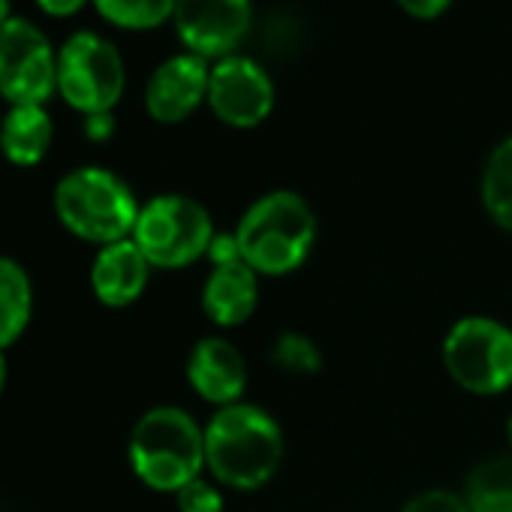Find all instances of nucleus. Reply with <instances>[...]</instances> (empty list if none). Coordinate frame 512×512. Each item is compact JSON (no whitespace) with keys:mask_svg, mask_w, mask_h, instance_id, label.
<instances>
[{"mask_svg":"<svg viewBox=\"0 0 512 512\" xmlns=\"http://www.w3.org/2000/svg\"><path fill=\"white\" fill-rule=\"evenodd\" d=\"M284 461V434L275 416L256 404L220 407L205 425V467L235 491L263 488Z\"/></svg>","mask_w":512,"mask_h":512,"instance_id":"obj_1","label":"nucleus"},{"mask_svg":"<svg viewBox=\"0 0 512 512\" xmlns=\"http://www.w3.org/2000/svg\"><path fill=\"white\" fill-rule=\"evenodd\" d=\"M241 260L269 278H284L305 266L317 244V214L305 196L272 190L256 199L235 226Z\"/></svg>","mask_w":512,"mask_h":512,"instance_id":"obj_2","label":"nucleus"},{"mask_svg":"<svg viewBox=\"0 0 512 512\" xmlns=\"http://www.w3.org/2000/svg\"><path fill=\"white\" fill-rule=\"evenodd\" d=\"M127 458L142 485L178 494L205 467V428L181 407H151L130 431Z\"/></svg>","mask_w":512,"mask_h":512,"instance_id":"obj_3","label":"nucleus"},{"mask_svg":"<svg viewBox=\"0 0 512 512\" xmlns=\"http://www.w3.org/2000/svg\"><path fill=\"white\" fill-rule=\"evenodd\" d=\"M52 202L64 229L100 247L130 238L142 208L133 190L115 172L100 166L67 172L58 181Z\"/></svg>","mask_w":512,"mask_h":512,"instance_id":"obj_4","label":"nucleus"},{"mask_svg":"<svg viewBox=\"0 0 512 512\" xmlns=\"http://www.w3.org/2000/svg\"><path fill=\"white\" fill-rule=\"evenodd\" d=\"M214 235L205 205L181 193H163L139 208L130 238L139 244L151 269H184L208 253Z\"/></svg>","mask_w":512,"mask_h":512,"instance_id":"obj_5","label":"nucleus"},{"mask_svg":"<svg viewBox=\"0 0 512 512\" xmlns=\"http://www.w3.org/2000/svg\"><path fill=\"white\" fill-rule=\"evenodd\" d=\"M443 365L470 395H500L512 386V329L491 317H464L443 338Z\"/></svg>","mask_w":512,"mask_h":512,"instance_id":"obj_6","label":"nucleus"},{"mask_svg":"<svg viewBox=\"0 0 512 512\" xmlns=\"http://www.w3.org/2000/svg\"><path fill=\"white\" fill-rule=\"evenodd\" d=\"M124 82L127 73L118 49L91 31L73 34L58 52V91L85 118L112 112Z\"/></svg>","mask_w":512,"mask_h":512,"instance_id":"obj_7","label":"nucleus"},{"mask_svg":"<svg viewBox=\"0 0 512 512\" xmlns=\"http://www.w3.org/2000/svg\"><path fill=\"white\" fill-rule=\"evenodd\" d=\"M58 91V55L46 34L13 16L0 28V97L10 106H43Z\"/></svg>","mask_w":512,"mask_h":512,"instance_id":"obj_8","label":"nucleus"},{"mask_svg":"<svg viewBox=\"0 0 512 512\" xmlns=\"http://www.w3.org/2000/svg\"><path fill=\"white\" fill-rule=\"evenodd\" d=\"M208 106L223 124L235 130L260 127L275 109V85L256 61L229 55L211 67Z\"/></svg>","mask_w":512,"mask_h":512,"instance_id":"obj_9","label":"nucleus"},{"mask_svg":"<svg viewBox=\"0 0 512 512\" xmlns=\"http://www.w3.org/2000/svg\"><path fill=\"white\" fill-rule=\"evenodd\" d=\"M250 0H175V31L190 55L229 58L250 31Z\"/></svg>","mask_w":512,"mask_h":512,"instance_id":"obj_10","label":"nucleus"},{"mask_svg":"<svg viewBox=\"0 0 512 512\" xmlns=\"http://www.w3.org/2000/svg\"><path fill=\"white\" fill-rule=\"evenodd\" d=\"M208 64L199 55H175L163 61L145 88V109L160 124H178L190 118L202 100H208Z\"/></svg>","mask_w":512,"mask_h":512,"instance_id":"obj_11","label":"nucleus"},{"mask_svg":"<svg viewBox=\"0 0 512 512\" xmlns=\"http://www.w3.org/2000/svg\"><path fill=\"white\" fill-rule=\"evenodd\" d=\"M187 383L208 404H238L247 389V365L241 350L223 338H202L187 356Z\"/></svg>","mask_w":512,"mask_h":512,"instance_id":"obj_12","label":"nucleus"},{"mask_svg":"<svg viewBox=\"0 0 512 512\" xmlns=\"http://www.w3.org/2000/svg\"><path fill=\"white\" fill-rule=\"evenodd\" d=\"M151 263L133 238L106 244L97 250L91 266V290L106 308L133 305L148 287Z\"/></svg>","mask_w":512,"mask_h":512,"instance_id":"obj_13","label":"nucleus"},{"mask_svg":"<svg viewBox=\"0 0 512 512\" xmlns=\"http://www.w3.org/2000/svg\"><path fill=\"white\" fill-rule=\"evenodd\" d=\"M260 305V275L247 263L211 269L202 287V311L220 329H235L247 323Z\"/></svg>","mask_w":512,"mask_h":512,"instance_id":"obj_14","label":"nucleus"},{"mask_svg":"<svg viewBox=\"0 0 512 512\" xmlns=\"http://www.w3.org/2000/svg\"><path fill=\"white\" fill-rule=\"evenodd\" d=\"M52 118L43 106H10L0 124V151L13 166H37L52 148Z\"/></svg>","mask_w":512,"mask_h":512,"instance_id":"obj_15","label":"nucleus"},{"mask_svg":"<svg viewBox=\"0 0 512 512\" xmlns=\"http://www.w3.org/2000/svg\"><path fill=\"white\" fill-rule=\"evenodd\" d=\"M34 314V284L22 263L0 256V350H10Z\"/></svg>","mask_w":512,"mask_h":512,"instance_id":"obj_16","label":"nucleus"},{"mask_svg":"<svg viewBox=\"0 0 512 512\" xmlns=\"http://www.w3.org/2000/svg\"><path fill=\"white\" fill-rule=\"evenodd\" d=\"M464 500L470 512H512V455L476 464L467 476Z\"/></svg>","mask_w":512,"mask_h":512,"instance_id":"obj_17","label":"nucleus"},{"mask_svg":"<svg viewBox=\"0 0 512 512\" xmlns=\"http://www.w3.org/2000/svg\"><path fill=\"white\" fill-rule=\"evenodd\" d=\"M482 205L500 229L512 232V136H506L485 163Z\"/></svg>","mask_w":512,"mask_h":512,"instance_id":"obj_18","label":"nucleus"},{"mask_svg":"<svg viewBox=\"0 0 512 512\" xmlns=\"http://www.w3.org/2000/svg\"><path fill=\"white\" fill-rule=\"evenodd\" d=\"M94 4L103 19L130 31L157 28L175 13V0H94Z\"/></svg>","mask_w":512,"mask_h":512,"instance_id":"obj_19","label":"nucleus"},{"mask_svg":"<svg viewBox=\"0 0 512 512\" xmlns=\"http://www.w3.org/2000/svg\"><path fill=\"white\" fill-rule=\"evenodd\" d=\"M272 362L287 374H317L323 368V353L308 335L284 332L272 347Z\"/></svg>","mask_w":512,"mask_h":512,"instance_id":"obj_20","label":"nucleus"},{"mask_svg":"<svg viewBox=\"0 0 512 512\" xmlns=\"http://www.w3.org/2000/svg\"><path fill=\"white\" fill-rule=\"evenodd\" d=\"M175 500L178 512H223V494L205 479H193L190 485H184Z\"/></svg>","mask_w":512,"mask_h":512,"instance_id":"obj_21","label":"nucleus"},{"mask_svg":"<svg viewBox=\"0 0 512 512\" xmlns=\"http://www.w3.org/2000/svg\"><path fill=\"white\" fill-rule=\"evenodd\" d=\"M401 512H470V509L461 494L446 491V488H431L407 500Z\"/></svg>","mask_w":512,"mask_h":512,"instance_id":"obj_22","label":"nucleus"},{"mask_svg":"<svg viewBox=\"0 0 512 512\" xmlns=\"http://www.w3.org/2000/svg\"><path fill=\"white\" fill-rule=\"evenodd\" d=\"M205 256L211 260V266H214V269L244 263V260H241V247H238L235 232H220V235H214V241H211V247H208V253H205Z\"/></svg>","mask_w":512,"mask_h":512,"instance_id":"obj_23","label":"nucleus"},{"mask_svg":"<svg viewBox=\"0 0 512 512\" xmlns=\"http://www.w3.org/2000/svg\"><path fill=\"white\" fill-rule=\"evenodd\" d=\"M395 4L410 16V19H419V22H431L437 16H443L449 10L452 0H395Z\"/></svg>","mask_w":512,"mask_h":512,"instance_id":"obj_24","label":"nucleus"},{"mask_svg":"<svg viewBox=\"0 0 512 512\" xmlns=\"http://www.w3.org/2000/svg\"><path fill=\"white\" fill-rule=\"evenodd\" d=\"M115 133V118L112 112H100V115H88L85 118V136L94 142H106Z\"/></svg>","mask_w":512,"mask_h":512,"instance_id":"obj_25","label":"nucleus"},{"mask_svg":"<svg viewBox=\"0 0 512 512\" xmlns=\"http://www.w3.org/2000/svg\"><path fill=\"white\" fill-rule=\"evenodd\" d=\"M37 4L49 16H73L88 4V0H37Z\"/></svg>","mask_w":512,"mask_h":512,"instance_id":"obj_26","label":"nucleus"},{"mask_svg":"<svg viewBox=\"0 0 512 512\" xmlns=\"http://www.w3.org/2000/svg\"><path fill=\"white\" fill-rule=\"evenodd\" d=\"M7 389V350H0V395Z\"/></svg>","mask_w":512,"mask_h":512,"instance_id":"obj_27","label":"nucleus"},{"mask_svg":"<svg viewBox=\"0 0 512 512\" xmlns=\"http://www.w3.org/2000/svg\"><path fill=\"white\" fill-rule=\"evenodd\" d=\"M10 19H13V16H10V0H0V28H4Z\"/></svg>","mask_w":512,"mask_h":512,"instance_id":"obj_28","label":"nucleus"},{"mask_svg":"<svg viewBox=\"0 0 512 512\" xmlns=\"http://www.w3.org/2000/svg\"><path fill=\"white\" fill-rule=\"evenodd\" d=\"M506 431H509V443H512V419H509V425H506Z\"/></svg>","mask_w":512,"mask_h":512,"instance_id":"obj_29","label":"nucleus"}]
</instances>
